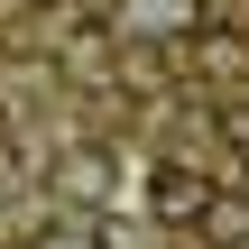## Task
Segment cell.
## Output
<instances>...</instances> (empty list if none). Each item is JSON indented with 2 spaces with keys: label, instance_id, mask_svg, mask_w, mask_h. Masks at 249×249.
Listing matches in <instances>:
<instances>
[{
  "label": "cell",
  "instance_id": "cell-1",
  "mask_svg": "<svg viewBox=\"0 0 249 249\" xmlns=\"http://www.w3.org/2000/svg\"><path fill=\"white\" fill-rule=\"evenodd\" d=\"M213 203V176L203 166H185V157H166V166H148V213L166 222V231H194V213Z\"/></svg>",
  "mask_w": 249,
  "mask_h": 249
},
{
  "label": "cell",
  "instance_id": "cell-2",
  "mask_svg": "<svg viewBox=\"0 0 249 249\" xmlns=\"http://www.w3.org/2000/svg\"><path fill=\"white\" fill-rule=\"evenodd\" d=\"M111 176H120V157L83 139V148H65V157H55V203H74V213H102V203H111Z\"/></svg>",
  "mask_w": 249,
  "mask_h": 249
},
{
  "label": "cell",
  "instance_id": "cell-3",
  "mask_svg": "<svg viewBox=\"0 0 249 249\" xmlns=\"http://www.w3.org/2000/svg\"><path fill=\"white\" fill-rule=\"evenodd\" d=\"M111 18H120V37H157V46H176V37L203 28L194 0H111Z\"/></svg>",
  "mask_w": 249,
  "mask_h": 249
},
{
  "label": "cell",
  "instance_id": "cell-4",
  "mask_svg": "<svg viewBox=\"0 0 249 249\" xmlns=\"http://www.w3.org/2000/svg\"><path fill=\"white\" fill-rule=\"evenodd\" d=\"M185 46H194V74L203 83H222V92L249 83V28H194Z\"/></svg>",
  "mask_w": 249,
  "mask_h": 249
},
{
  "label": "cell",
  "instance_id": "cell-5",
  "mask_svg": "<svg viewBox=\"0 0 249 249\" xmlns=\"http://www.w3.org/2000/svg\"><path fill=\"white\" fill-rule=\"evenodd\" d=\"M194 231H203L213 249H240V240H249V194H231V185H213V203L194 213Z\"/></svg>",
  "mask_w": 249,
  "mask_h": 249
},
{
  "label": "cell",
  "instance_id": "cell-6",
  "mask_svg": "<svg viewBox=\"0 0 249 249\" xmlns=\"http://www.w3.org/2000/svg\"><path fill=\"white\" fill-rule=\"evenodd\" d=\"M28 249H120V240H111L92 213H74V203H65L55 222H37V240H28Z\"/></svg>",
  "mask_w": 249,
  "mask_h": 249
},
{
  "label": "cell",
  "instance_id": "cell-7",
  "mask_svg": "<svg viewBox=\"0 0 249 249\" xmlns=\"http://www.w3.org/2000/svg\"><path fill=\"white\" fill-rule=\"evenodd\" d=\"M213 129H222V148H231V157H249V83L222 102V111H213Z\"/></svg>",
  "mask_w": 249,
  "mask_h": 249
},
{
  "label": "cell",
  "instance_id": "cell-8",
  "mask_svg": "<svg viewBox=\"0 0 249 249\" xmlns=\"http://www.w3.org/2000/svg\"><path fill=\"white\" fill-rule=\"evenodd\" d=\"M203 9V28H249V0H194Z\"/></svg>",
  "mask_w": 249,
  "mask_h": 249
},
{
  "label": "cell",
  "instance_id": "cell-9",
  "mask_svg": "<svg viewBox=\"0 0 249 249\" xmlns=\"http://www.w3.org/2000/svg\"><path fill=\"white\" fill-rule=\"evenodd\" d=\"M9 185H18V148L0 139V194H9Z\"/></svg>",
  "mask_w": 249,
  "mask_h": 249
}]
</instances>
